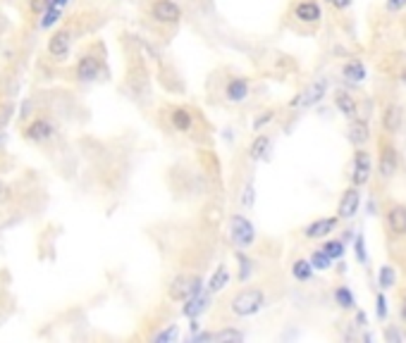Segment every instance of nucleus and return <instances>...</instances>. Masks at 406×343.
<instances>
[{
	"instance_id": "40",
	"label": "nucleus",
	"mask_w": 406,
	"mask_h": 343,
	"mask_svg": "<svg viewBox=\"0 0 406 343\" xmlns=\"http://www.w3.org/2000/svg\"><path fill=\"white\" fill-rule=\"evenodd\" d=\"M325 3H328L332 10L344 12V10H349V8H351V3H354V0H325Z\"/></svg>"
},
{
	"instance_id": "6",
	"label": "nucleus",
	"mask_w": 406,
	"mask_h": 343,
	"mask_svg": "<svg viewBox=\"0 0 406 343\" xmlns=\"http://www.w3.org/2000/svg\"><path fill=\"white\" fill-rule=\"evenodd\" d=\"M230 241L235 244L237 248H251L256 244V227L254 222L249 217H244V214H232L230 217Z\"/></svg>"
},
{
	"instance_id": "13",
	"label": "nucleus",
	"mask_w": 406,
	"mask_h": 343,
	"mask_svg": "<svg viewBox=\"0 0 406 343\" xmlns=\"http://www.w3.org/2000/svg\"><path fill=\"white\" fill-rule=\"evenodd\" d=\"M75 77L79 84H93L101 79V60L93 53H84L75 65Z\"/></svg>"
},
{
	"instance_id": "33",
	"label": "nucleus",
	"mask_w": 406,
	"mask_h": 343,
	"mask_svg": "<svg viewBox=\"0 0 406 343\" xmlns=\"http://www.w3.org/2000/svg\"><path fill=\"white\" fill-rule=\"evenodd\" d=\"M254 203H256V188H254V181H246L242 205L246 207V210H249V207H254Z\"/></svg>"
},
{
	"instance_id": "4",
	"label": "nucleus",
	"mask_w": 406,
	"mask_h": 343,
	"mask_svg": "<svg viewBox=\"0 0 406 343\" xmlns=\"http://www.w3.org/2000/svg\"><path fill=\"white\" fill-rule=\"evenodd\" d=\"M373 172H375V165H373V156L368 148H354V158H351V172L349 179L351 184L363 188L370 184Z\"/></svg>"
},
{
	"instance_id": "37",
	"label": "nucleus",
	"mask_w": 406,
	"mask_h": 343,
	"mask_svg": "<svg viewBox=\"0 0 406 343\" xmlns=\"http://www.w3.org/2000/svg\"><path fill=\"white\" fill-rule=\"evenodd\" d=\"M375 305H378V320L388 317V295H385V291L375 295Z\"/></svg>"
},
{
	"instance_id": "31",
	"label": "nucleus",
	"mask_w": 406,
	"mask_h": 343,
	"mask_svg": "<svg viewBox=\"0 0 406 343\" xmlns=\"http://www.w3.org/2000/svg\"><path fill=\"white\" fill-rule=\"evenodd\" d=\"M354 255H356V260L361 262V265H368V253H365V236H363V234H356Z\"/></svg>"
},
{
	"instance_id": "22",
	"label": "nucleus",
	"mask_w": 406,
	"mask_h": 343,
	"mask_svg": "<svg viewBox=\"0 0 406 343\" xmlns=\"http://www.w3.org/2000/svg\"><path fill=\"white\" fill-rule=\"evenodd\" d=\"M272 148V138L268 134H258V136L249 143V160H254V163H261V160L268 158Z\"/></svg>"
},
{
	"instance_id": "20",
	"label": "nucleus",
	"mask_w": 406,
	"mask_h": 343,
	"mask_svg": "<svg viewBox=\"0 0 406 343\" xmlns=\"http://www.w3.org/2000/svg\"><path fill=\"white\" fill-rule=\"evenodd\" d=\"M342 79L351 86H358L368 79V70H365V65L361 62V60L354 58V60H349V62L342 65Z\"/></svg>"
},
{
	"instance_id": "18",
	"label": "nucleus",
	"mask_w": 406,
	"mask_h": 343,
	"mask_svg": "<svg viewBox=\"0 0 406 343\" xmlns=\"http://www.w3.org/2000/svg\"><path fill=\"white\" fill-rule=\"evenodd\" d=\"M347 138H349V143L354 146V148H365L370 143V124H368V119H363V117H354V119H349V126H347Z\"/></svg>"
},
{
	"instance_id": "8",
	"label": "nucleus",
	"mask_w": 406,
	"mask_h": 343,
	"mask_svg": "<svg viewBox=\"0 0 406 343\" xmlns=\"http://www.w3.org/2000/svg\"><path fill=\"white\" fill-rule=\"evenodd\" d=\"M201 291H203V281L198 274H177L168 286V298L175 303H184L189 295Z\"/></svg>"
},
{
	"instance_id": "3",
	"label": "nucleus",
	"mask_w": 406,
	"mask_h": 343,
	"mask_svg": "<svg viewBox=\"0 0 406 343\" xmlns=\"http://www.w3.org/2000/svg\"><path fill=\"white\" fill-rule=\"evenodd\" d=\"M289 19L299 31L314 33L323 24L321 0H294L289 8Z\"/></svg>"
},
{
	"instance_id": "41",
	"label": "nucleus",
	"mask_w": 406,
	"mask_h": 343,
	"mask_svg": "<svg viewBox=\"0 0 406 343\" xmlns=\"http://www.w3.org/2000/svg\"><path fill=\"white\" fill-rule=\"evenodd\" d=\"M399 320H402V327H406V291L399 298Z\"/></svg>"
},
{
	"instance_id": "19",
	"label": "nucleus",
	"mask_w": 406,
	"mask_h": 343,
	"mask_svg": "<svg viewBox=\"0 0 406 343\" xmlns=\"http://www.w3.org/2000/svg\"><path fill=\"white\" fill-rule=\"evenodd\" d=\"M332 103H335V107L339 110V114H344L347 119H354L358 117V100L356 96H351L349 91H344V89H337L335 93H332Z\"/></svg>"
},
{
	"instance_id": "28",
	"label": "nucleus",
	"mask_w": 406,
	"mask_h": 343,
	"mask_svg": "<svg viewBox=\"0 0 406 343\" xmlns=\"http://www.w3.org/2000/svg\"><path fill=\"white\" fill-rule=\"evenodd\" d=\"M309 262L314 265L316 272H325V270H330V267H332V260L325 255L323 248H316V251L309 255Z\"/></svg>"
},
{
	"instance_id": "35",
	"label": "nucleus",
	"mask_w": 406,
	"mask_h": 343,
	"mask_svg": "<svg viewBox=\"0 0 406 343\" xmlns=\"http://www.w3.org/2000/svg\"><path fill=\"white\" fill-rule=\"evenodd\" d=\"M385 341H388V343H392V341H406V334L402 332V329H399V327H392V325H388V327H385Z\"/></svg>"
},
{
	"instance_id": "5",
	"label": "nucleus",
	"mask_w": 406,
	"mask_h": 343,
	"mask_svg": "<svg viewBox=\"0 0 406 343\" xmlns=\"http://www.w3.org/2000/svg\"><path fill=\"white\" fill-rule=\"evenodd\" d=\"M406 124V110L402 107V103H397V100H388V103L383 105L380 110V129L385 136L395 138L397 134H402Z\"/></svg>"
},
{
	"instance_id": "2",
	"label": "nucleus",
	"mask_w": 406,
	"mask_h": 343,
	"mask_svg": "<svg viewBox=\"0 0 406 343\" xmlns=\"http://www.w3.org/2000/svg\"><path fill=\"white\" fill-rule=\"evenodd\" d=\"M402 170V153L395 146V138L380 134L378 136V163H375V174L383 184L392 181Z\"/></svg>"
},
{
	"instance_id": "9",
	"label": "nucleus",
	"mask_w": 406,
	"mask_h": 343,
	"mask_svg": "<svg viewBox=\"0 0 406 343\" xmlns=\"http://www.w3.org/2000/svg\"><path fill=\"white\" fill-rule=\"evenodd\" d=\"M383 224L392 239H406V203H390L385 207Z\"/></svg>"
},
{
	"instance_id": "39",
	"label": "nucleus",
	"mask_w": 406,
	"mask_h": 343,
	"mask_svg": "<svg viewBox=\"0 0 406 343\" xmlns=\"http://www.w3.org/2000/svg\"><path fill=\"white\" fill-rule=\"evenodd\" d=\"M48 3H50V0H29V12L34 17H41L43 10L48 8Z\"/></svg>"
},
{
	"instance_id": "23",
	"label": "nucleus",
	"mask_w": 406,
	"mask_h": 343,
	"mask_svg": "<svg viewBox=\"0 0 406 343\" xmlns=\"http://www.w3.org/2000/svg\"><path fill=\"white\" fill-rule=\"evenodd\" d=\"M289 272H292V277H294V281H299V284H306V281H311L314 279V265L309 262V258H299L292 262V267H289Z\"/></svg>"
},
{
	"instance_id": "29",
	"label": "nucleus",
	"mask_w": 406,
	"mask_h": 343,
	"mask_svg": "<svg viewBox=\"0 0 406 343\" xmlns=\"http://www.w3.org/2000/svg\"><path fill=\"white\" fill-rule=\"evenodd\" d=\"M179 339V329L177 325H168L163 329V332H156L153 334V341L156 343H175Z\"/></svg>"
},
{
	"instance_id": "26",
	"label": "nucleus",
	"mask_w": 406,
	"mask_h": 343,
	"mask_svg": "<svg viewBox=\"0 0 406 343\" xmlns=\"http://www.w3.org/2000/svg\"><path fill=\"white\" fill-rule=\"evenodd\" d=\"M397 267L392 265H383L380 270H378V286H380V291H392V288L397 286Z\"/></svg>"
},
{
	"instance_id": "14",
	"label": "nucleus",
	"mask_w": 406,
	"mask_h": 343,
	"mask_svg": "<svg viewBox=\"0 0 406 343\" xmlns=\"http://www.w3.org/2000/svg\"><path fill=\"white\" fill-rule=\"evenodd\" d=\"M251 96V82L249 77H230L223 86V98L232 105H242Z\"/></svg>"
},
{
	"instance_id": "11",
	"label": "nucleus",
	"mask_w": 406,
	"mask_h": 343,
	"mask_svg": "<svg viewBox=\"0 0 406 343\" xmlns=\"http://www.w3.org/2000/svg\"><path fill=\"white\" fill-rule=\"evenodd\" d=\"M358 210H361V188L354 186V184H349L342 191V196H339L337 217H339V222H349V219L356 217Z\"/></svg>"
},
{
	"instance_id": "25",
	"label": "nucleus",
	"mask_w": 406,
	"mask_h": 343,
	"mask_svg": "<svg viewBox=\"0 0 406 343\" xmlns=\"http://www.w3.org/2000/svg\"><path fill=\"white\" fill-rule=\"evenodd\" d=\"M332 295H335V303L342 307V310H354V307H356V295L347 284H337L335 293H332Z\"/></svg>"
},
{
	"instance_id": "12",
	"label": "nucleus",
	"mask_w": 406,
	"mask_h": 343,
	"mask_svg": "<svg viewBox=\"0 0 406 343\" xmlns=\"http://www.w3.org/2000/svg\"><path fill=\"white\" fill-rule=\"evenodd\" d=\"M72 43H75V33H72V29H70V26H60L58 31L50 33L46 50H48V55L53 60H65L70 55Z\"/></svg>"
},
{
	"instance_id": "38",
	"label": "nucleus",
	"mask_w": 406,
	"mask_h": 343,
	"mask_svg": "<svg viewBox=\"0 0 406 343\" xmlns=\"http://www.w3.org/2000/svg\"><path fill=\"white\" fill-rule=\"evenodd\" d=\"M385 10H388V15H399L406 10V0H385Z\"/></svg>"
},
{
	"instance_id": "36",
	"label": "nucleus",
	"mask_w": 406,
	"mask_h": 343,
	"mask_svg": "<svg viewBox=\"0 0 406 343\" xmlns=\"http://www.w3.org/2000/svg\"><path fill=\"white\" fill-rule=\"evenodd\" d=\"M395 79L399 84H404L406 86V55H402V58H397V65H395Z\"/></svg>"
},
{
	"instance_id": "7",
	"label": "nucleus",
	"mask_w": 406,
	"mask_h": 343,
	"mask_svg": "<svg viewBox=\"0 0 406 343\" xmlns=\"http://www.w3.org/2000/svg\"><path fill=\"white\" fill-rule=\"evenodd\" d=\"M328 89H330L328 79H325V77L316 79V82H311L304 91H299L297 96L289 100V107H299V110H309V107H316L325 96H328Z\"/></svg>"
},
{
	"instance_id": "1",
	"label": "nucleus",
	"mask_w": 406,
	"mask_h": 343,
	"mask_svg": "<svg viewBox=\"0 0 406 343\" xmlns=\"http://www.w3.org/2000/svg\"><path fill=\"white\" fill-rule=\"evenodd\" d=\"M268 305V295L261 286H244L228 300V310L235 317H254Z\"/></svg>"
},
{
	"instance_id": "21",
	"label": "nucleus",
	"mask_w": 406,
	"mask_h": 343,
	"mask_svg": "<svg viewBox=\"0 0 406 343\" xmlns=\"http://www.w3.org/2000/svg\"><path fill=\"white\" fill-rule=\"evenodd\" d=\"M70 5V0H50L48 3V8L43 10V15H41V29H53L60 19H63L65 15V8Z\"/></svg>"
},
{
	"instance_id": "42",
	"label": "nucleus",
	"mask_w": 406,
	"mask_h": 343,
	"mask_svg": "<svg viewBox=\"0 0 406 343\" xmlns=\"http://www.w3.org/2000/svg\"><path fill=\"white\" fill-rule=\"evenodd\" d=\"M3 193H5V184H3V179H0V198H3Z\"/></svg>"
},
{
	"instance_id": "30",
	"label": "nucleus",
	"mask_w": 406,
	"mask_h": 343,
	"mask_svg": "<svg viewBox=\"0 0 406 343\" xmlns=\"http://www.w3.org/2000/svg\"><path fill=\"white\" fill-rule=\"evenodd\" d=\"M213 341H244V334L232 327H225L218 334H213Z\"/></svg>"
},
{
	"instance_id": "10",
	"label": "nucleus",
	"mask_w": 406,
	"mask_h": 343,
	"mask_svg": "<svg viewBox=\"0 0 406 343\" xmlns=\"http://www.w3.org/2000/svg\"><path fill=\"white\" fill-rule=\"evenodd\" d=\"M55 134H58L55 124H53L48 117H41V114L31 119V122L22 129V136L26 141H31V143H38V146L53 141V138H55Z\"/></svg>"
},
{
	"instance_id": "24",
	"label": "nucleus",
	"mask_w": 406,
	"mask_h": 343,
	"mask_svg": "<svg viewBox=\"0 0 406 343\" xmlns=\"http://www.w3.org/2000/svg\"><path fill=\"white\" fill-rule=\"evenodd\" d=\"M230 284V270H228V265H218V270L213 272V277L208 279V284H205V293L213 295V293H218V291H223L225 286Z\"/></svg>"
},
{
	"instance_id": "16",
	"label": "nucleus",
	"mask_w": 406,
	"mask_h": 343,
	"mask_svg": "<svg viewBox=\"0 0 406 343\" xmlns=\"http://www.w3.org/2000/svg\"><path fill=\"white\" fill-rule=\"evenodd\" d=\"M337 227H339L337 214H332V217H318L301 229V236L309 241H323V239H328Z\"/></svg>"
},
{
	"instance_id": "27",
	"label": "nucleus",
	"mask_w": 406,
	"mask_h": 343,
	"mask_svg": "<svg viewBox=\"0 0 406 343\" xmlns=\"http://www.w3.org/2000/svg\"><path fill=\"white\" fill-rule=\"evenodd\" d=\"M321 248H323L325 255H328L332 262H335V260H342L344 253H347V246H344L342 239H323Z\"/></svg>"
},
{
	"instance_id": "17",
	"label": "nucleus",
	"mask_w": 406,
	"mask_h": 343,
	"mask_svg": "<svg viewBox=\"0 0 406 343\" xmlns=\"http://www.w3.org/2000/svg\"><path fill=\"white\" fill-rule=\"evenodd\" d=\"M168 119H170V126L177 134H191V131H194V126H196V112L189 110V107H184V105L170 107Z\"/></svg>"
},
{
	"instance_id": "15",
	"label": "nucleus",
	"mask_w": 406,
	"mask_h": 343,
	"mask_svg": "<svg viewBox=\"0 0 406 343\" xmlns=\"http://www.w3.org/2000/svg\"><path fill=\"white\" fill-rule=\"evenodd\" d=\"M149 12L158 24H177L182 19V8L175 0H151Z\"/></svg>"
},
{
	"instance_id": "34",
	"label": "nucleus",
	"mask_w": 406,
	"mask_h": 343,
	"mask_svg": "<svg viewBox=\"0 0 406 343\" xmlns=\"http://www.w3.org/2000/svg\"><path fill=\"white\" fill-rule=\"evenodd\" d=\"M275 114H277L275 110H265V112L258 114V117L254 119V131H263V126L270 124L272 119H275Z\"/></svg>"
},
{
	"instance_id": "32",
	"label": "nucleus",
	"mask_w": 406,
	"mask_h": 343,
	"mask_svg": "<svg viewBox=\"0 0 406 343\" xmlns=\"http://www.w3.org/2000/svg\"><path fill=\"white\" fill-rule=\"evenodd\" d=\"M237 260H239V281H246V279H249L251 270H254V262L246 258L244 253H237Z\"/></svg>"
}]
</instances>
